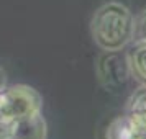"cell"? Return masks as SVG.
<instances>
[{
	"instance_id": "obj_1",
	"label": "cell",
	"mask_w": 146,
	"mask_h": 139,
	"mask_svg": "<svg viewBox=\"0 0 146 139\" xmlns=\"http://www.w3.org/2000/svg\"><path fill=\"white\" fill-rule=\"evenodd\" d=\"M90 33L94 43L102 51H121L133 41L135 18L121 2H107L95 10L90 20Z\"/></svg>"
},
{
	"instance_id": "obj_2",
	"label": "cell",
	"mask_w": 146,
	"mask_h": 139,
	"mask_svg": "<svg viewBox=\"0 0 146 139\" xmlns=\"http://www.w3.org/2000/svg\"><path fill=\"white\" fill-rule=\"evenodd\" d=\"M43 98L30 85H10L0 92V118L10 123L40 115Z\"/></svg>"
},
{
	"instance_id": "obj_3",
	"label": "cell",
	"mask_w": 146,
	"mask_h": 139,
	"mask_svg": "<svg viewBox=\"0 0 146 139\" xmlns=\"http://www.w3.org/2000/svg\"><path fill=\"white\" fill-rule=\"evenodd\" d=\"M107 139H146V116L125 113L117 116L105 131Z\"/></svg>"
},
{
	"instance_id": "obj_4",
	"label": "cell",
	"mask_w": 146,
	"mask_h": 139,
	"mask_svg": "<svg viewBox=\"0 0 146 139\" xmlns=\"http://www.w3.org/2000/svg\"><path fill=\"white\" fill-rule=\"evenodd\" d=\"M99 77L105 85H120L130 77L126 57L120 56L118 51L107 53L99 61Z\"/></svg>"
},
{
	"instance_id": "obj_5",
	"label": "cell",
	"mask_w": 146,
	"mask_h": 139,
	"mask_svg": "<svg viewBox=\"0 0 146 139\" xmlns=\"http://www.w3.org/2000/svg\"><path fill=\"white\" fill-rule=\"evenodd\" d=\"M8 139H48V125L43 115H35L12 123Z\"/></svg>"
},
{
	"instance_id": "obj_6",
	"label": "cell",
	"mask_w": 146,
	"mask_h": 139,
	"mask_svg": "<svg viewBox=\"0 0 146 139\" xmlns=\"http://www.w3.org/2000/svg\"><path fill=\"white\" fill-rule=\"evenodd\" d=\"M125 57L130 75L141 85H146V41H131Z\"/></svg>"
},
{
	"instance_id": "obj_7",
	"label": "cell",
	"mask_w": 146,
	"mask_h": 139,
	"mask_svg": "<svg viewBox=\"0 0 146 139\" xmlns=\"http://www.w3.org/2000/svg\"><path fill=\"white\" fill-rule=\"evenodd\" d=\"M131 115L146 116V85H141L138 90L131 93V97L126 101V111Z\"/></svg>"
},
{
	"instance_id": "obj_8",
	"label": "cell",
	"mask_w": 146,
	"mask_h": 139,
	"mask_svg": "<svg viewBox=\"0 0 146 139\" xmlns=\"http://www.w3.org/2000/svg\"><path fill=\"white\" fill-rule=\"evenodd\" d=\"M133 41H146V8L135 18Z\"/></svg>"
},
{
	"instance_id": "obj_9",
	"label": "cell",
	"mask_w": 146,
	"mask_h": 139,
	"mask_svg": "<svg viewBox=\"0 0 146 139\" xmlns=\"http://www.w3.org/2000/svg\"><path fill=\"white\" fill-rule=\"evenodd\" d=\"M10 128H12V123H10V121L0 118V139L10 138Z\"/></svg>"
},
{
	"instance_id": "obj_10",
	"label": "cell",
	"mask_w": 146,
	"mask_h": 139,
	"mask_svg": "<svg viewBox=\"0 0 146 139\" xmlns=\"http://www.w3.org/2000/svg\"><path fill=\"white\" fill-rule=\"evenodd\" d=\"M5 87H7V74H5V70L0 67V92H2Z\"/></svg>"
}]
</instances>
